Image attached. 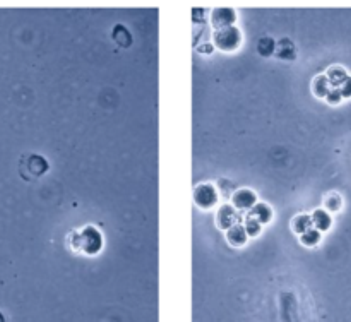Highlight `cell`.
<instances>
[{
  "mask_svg": "<svg viewBox=\"0 0 351 322\" xmlns=\"http://www.w3.org/2000/svg\"><path fill=\"white\" fill-rule=\"evenodd\" d=\"M339 92H341V98H351V78H348L341 84Z\"/></svg>",
  "mask_w": 351,
  "mask_h": 322,
  "instance_id": "obj_15",
  "label": "cell"
},
{
  "mask_svg": "<svg viewBox=\"0 0 351 322\" xmlns=\"http://www.w3.org/2000/svg\"><path fill=\"white\" fill-rule=\"evenodd\" d=\"M235 21H237V14H235L233 9H228V7L214 9L213 14H211V22H213L214 31L226 30V28L235 26Z\"/></svg>",
  "mask_w": 351,
  "mask_h": 322,
  "instance_id": "obj_4",
  "label": "cell"
},
{
  "mask_svg": "<svg viewBox=\"0 0 351 322\" xmlns=\"http://www.w3.org/2000/svg\"><path fill=\"white\" fill-rule=\"evenodd\" d=\"M326 100L329 102L331 104H338L339 102H341V92H339V90H331L329 91V94L326 96Z\"/></svg>",
  "mask_w": 351,
  "mask_h": 322,
  "instance_id": "obj_16",
  "label": "cell"
},
{
  "mask_svg": "<svg viewBox=\"0 0 351 322\" xmlns=\"http://www.w3.org/2000/svg\"><path fill=\"white\" fill-rule=\"evenodd\" d=\"M250 218H254L257 223H261V224H266V223H269L271 218H273V211H271V208L267 206V204L264 202H257L255 206L250 209Z\"/></svg>",
  "mask_w": 351,
  "mask_h": 322,
  "instance_id": "obj_7",
  "label": "cell"
},
{
  "mask_svg": "<svg viewBox=\"0 0 351 322\" xmlns=\"http://www.w3.org/2000/svg\"><path fill=\"white\" fill-rule=\"evenodd\" d=\"M237 220H238L237 212H235V209L230 206H223L221 211H219V214H218L219 226L225 228V230H228V228H231L233 224H237Z\"/></svg>",
  "mask_w": 351,
  "mask_h": 322,
  "instance_id": "obj_9",
  "label": "cell"
},
{
  "mask_svg": "<svg viewBox=\"0 0 351 322\" xmlns=\"http://www.w3.org/2000/svg\"><path fill=\"white\" fill-rule=\"evenodd\" d=\"M333 90L329 84V80H327L326 76H321V78L315 79L314 82V92L319 96V98H326L327 94H329V91Z\"/></svg>",
  "mask_w": 351,
  "mask_h": 322,
  "instance_id": "obj_12",
  "label": "cell"
},
{
  "mask_svg": "<svg viewBox=\"0 0 351 322\" xmlns=\"http://www.w3.org/2000/svg\"><path fill=\"white\" fill-rule=\"evenodd\" d=\"M300 242L305 247H315L321 242V232H317L315 228H310L303 235H300Z\"/></svg>",
  "mask_w": 351,
  "mask_h": 322,
  "instance_id": "obj_13",
  "label": "cell"
},
{
  "mask_svg": "<svg viewBox=\"0 0 351 322\" xmlns=\"http://www.w3.org/2000/svg\"><path fill=\"white\" fill-rule=\"evenodd\" d=\"M72 247L77 252L86 254V256H96L103 247V236L96 228L86 226L82 232H77L72 235Z\"/></svg>",
  "mask_w": 351,
  "mask_h": 322,
  "instance_id": "obj_1",
  "label": "cell"
},
{
  "mask_svg": "<svg viewBox=\"0 0 351 322\" xmlns=\"http://www.w3.org/2000/svg\"><path fill=\"white\" fill-rule=\"evenodd\" d=\"M199 52H206V54H211L213 50H211V46L207 45V46H202V50H199Z\"/></svg>",
  "mask_w": 351,
  "mask_h": 322,
  "instance_id": "obj_18",
  "label": "cell"
},
{
  "mask_svg": "<svg viewBox=\"0 0 351 322\" xmlns=\"http://www.w3.org/2000/svg\"><path fill=\"white\" fill-rule=\"evenodd\" d=\"M327 80H329L331 88H334V90H339L341 88V84L345 82L346 79H348V74H346L343 69H338V67H334V69H331L327 72Z\"/></svg>",
  "mask_w": 351,
  "mask_h": 322,
  "instance_id": "obj_11",
  "label": "cell"
},
{
  "mask_svg": "<svg viewBox=\"0 0 351 322\" xmlns=\"http://www.w3.org/2000/svg\"><path fill=\"white\" fill-rule=\"evenodd\" d=\"M334 200H336V199H331V200H329V208L336 211V209L339 208V202H334Z\"/></svg>",
  "mask_w": 351,
  "mask_h": 322,
  "instance_id": "obj_17",
  "label": "cell"
},
{
  "mask_svg": "<svg viewBox=\"0 0 351 322\" xmlns=\"http://www.w3.org/2000/svg\"><path fill=\"white\" fill-rule=\"evenodd\" d=\"M194 200L201 209H213L218 204V190L209 184H202L195 187Z\"/></svg>",
  "mask_w": 351,
  "mask_h": 322,
  "instance_id": "obj_3",
  "label": "cell"
},
{
  "mask_svg": "<svg viewBox=\"0 0 351 322\" xmlns=\"http://www.w3.org/2000/svg\"><path fill=\"white\" fill-rule=\"evenodd\" d=\"M231 202H233V206L237 209H240V211H250L255 204H257V197L252 190H249V188H240V190H237L231 197Z\"/></svg>",
  "mask_w": 351,
  "mask_h": 322,
  "instance_id": "obj_5",
  "label": "cell"
},
{
  "mask_svg": "<svg viewBox=\"0 0 351 322\" xmlns=\"http://www.w3.org/2000/svg\"><path fill=\"white\" fill-rule=\"evenodd\" d=\"M247 233H245V228L242 224H233L231 228L226 230V240L230 242V245L233 247H243L247 244Z\"/></svg>",
  "mask_w": 351,
  "mask_h": 322,
  "instance_id": "obj_6",
  "label": "cell"
},
{
  "mask_svg": "<svg viewBox=\"0 0 351 322\" xmlns=\"http://www.w3.org/2000/svg\"><path fill=\"white\" fill-rule=\"evenodd\" d=\"M213 40H214V45H216L218 50L235 52L242 43V34L237 28L231 26V28H226V30L214 31Z\"/></svg>",
  "mask_w": 351,
  "mask_h": 322,
  "instance_id": "obj_2",
  "label": "cell"
},
{
  "mask_svg": "<svg viewBox=\"0 0 351 322\" xmlns=\"http://www.w3.org/2000/svg\"><path fill=\"white\" fill-rule=\"evenodd\" d=\"M312 218V226L315 228L317 232H327L331 228V216L329 212L324 211V209H317V211H314V214L310 216Z\"/></svg>",
  "mask_w": 351,
  "mask_h": 322,
  "instance_id": "obj_8",
  "label": "cell"
},
{
  "mask_svg": "<svg viewBox=\"0 0 351 322\" xmlns=\"http://www.w3.org/2000/svg\"><path fill=\"white\" fill-rule=\"evenodd\" d=\"M291 228H293V232L297 233V235H303L307 230H310L312 226V218L307 214H298L297 218L293 220V223H291Z\"/></svg>",
  "mask_w": 351,
  "mask_h": 322,
  "instance_id": "obj_10",
  "label": "cell"
},
{
  "mask_svg": "<svg viewBox=\"0 0 351 322\" xmlns=\"http://www.w3.org/2000/svg\"><path fill=\"white\" fill-rule=\"evenodd\" d=\"M243 228H245L247 236H257L259 233H261V223H257V221H255L254 218H250V216L245 220Z\"/></svg>",
  "mask_w": 351,
  "mask_h": 322,
  "instance_id": "obj_14",
  "label": "cell"
}]
</instances>
